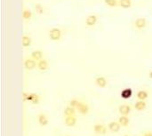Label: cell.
<instances>
[{
  "mask_svg": "<svg viewBox=\"0 0 152 136\" xmlns=\"http://www.w3.org/2000/svg\"><path fill=\"white\" fill-rule=\"evenodd\" d=\"M133 5L132 0H119V6L123 9H129Z\"/></svg>",
  "mask_w": 152,
  "mask_h": 136,
  "instance_id": "44dd1931",
  "label": "cell"
},
{
  "mask_svg": "<svg viewBox=\"0 0 152 136\" xmlns=\"http://www.w3.org/2000/svg\"><path fill=\"white\" fill-rule=\"evenodd\" d=\"M108 130V127L103 124H95L93 126V132L97 135H105Z\"/></svg>",
  "mask_w": 152,
  "mask_h": 136,
  "instance_id": "277c9868",
  "label": "cell"
},
{
  "mask_svg": "<svg viewBox=\"0 0 152 136\" xmlns=\"http://www.w3.org/2000/svg\"><path fill=\"white\" fill-rule=\"evenodd\" d=\"M136 97L138 100H141V101H145L149 98V93L145 90H140L138 91L136 93Z\"/></svg>",
  "mask_w": 152,
  "mask_h": 136,
  "instance_id": "e0dca14e",
  "label": "cell"
},
{
  "mask_svg": "<svg viewBox=\"0 0 152 136\" xmlns=\"http://www.w3.org/2000/svg\"><path fill=\"white\" fill-rule=\"evenodd\" d=\"M141 136H144V135H141Z\"/></svg>",
  "mask_w": 152,
  "mask_h": 136,
  "instance_id": "f546056e",
  "label": "cell"
},
{
  "mask_svg": "<svg viewBox=\"0 0 152 136\" xmlns=\"http://www.w3.org/2000/svg\"><path fill=\"white\" fill-rule=\"evenodd\" d=\"M37 62L32 58H27L24 61V68L27 70H32L37 68Z\"/></svg>",
  "mask_w": 152,
  "mask_h": 136,
  "instance_id": "52a82bcc",
  "label": "cell"
},
{
  "mask_svg": "<svg viewBox=\"0 0 152 136\" xmlns=\"http://www.w3.org/2000/svg\"><path fill=\"white\" fill-rule=\"evenodd\" d=\"M124 136H130V135H128V134H126V135H124Z\"/></svg>",
  "mask_w": 152,
  "mask_h": 136,
  "instance_id": "83f0119b",
  "label": "cell"
},
{
  "mask_svg": "<svg viewBox=\"0 0 152 136\" xmlns=\"http://www.w3.org/2000/svg\"><path fill=\"white\" fill-rule=\"evenodd\" d=\"M121 125L119 124L118 121H111L109 122L108 124V129L109 132L111 133H117L120 131V128H121Z\"/></svg>",
  "mask_w": 152,
  "mask_h": 136,
  "instance_id": "9c48e42d",
  "label": "cell"
},
{
  "mask_svg": "<svg viewBox=\"0 0 152 136\" xmlns=\"http://www.w3.org/2000/svg\"><path fill=\"white\" fill-rule=\"evenodd\" d=\"M77 110L81 115H87L90 112V107L88 104L80 101V103L77 107Z\"/></svg>",
  "mask_w": 152,
  "mask_h": 136,
  "instance_id": "8992f818",
  "label": "cell"
},
{
  "mask_svg": "<svg viewBox=\"0 0 152 136\" xmlns=\"http://www.w3.org/2000/svg\"><path fill=\"white\" fill-rule=\"evenodd\" d=\"M37 122H38V125L42 127H45L46 126H48L49 124V118L48 116L45 113H40L37 116Z\"/></svg>",
  "mask_w": 152,
  "mask_h": 136,
  "instance_id": "ba28073f",
  "label": "cell"
},
{
  "mask_svg": "<svg viewBox=\"0 0 152 136\" xmlns=\"http://www.w3.org/2000/svg\"><path fill=\"white\" fill-rule=\"evenodd\" d=\"M43 52L40 50H35L31 52V58L34 59L37 61H39L40 60L43 59Z\"/></svg>",
  "mask_w": 152,
  "mask_h": 136,
  "instance_id": "ac0fdd59",
  "label": "cell"
},
{
  "mask_svg": "<svg viewBox=\"0 0 152 136\" xmlns=\"http://www.w3.org/2000/svg\"><path fill=\"white\" fill-rule=\"evenodd\" d=\"M146 108H147V102L145 101L139 100L134 104V108L137 111H142V110H146Z\"/></svg>",
  "mask_w": 152,
  "mask_h": 136,
  "instance_id": "5bb4252c",
  "label": "cell"
},
{
  "mask_svg": "<svg viewBox=\"0 0 152 136\" xmlns=\"http://www.w3.org/2000/svg\"><path fill=\"white\" fill-rule=\"evenodd\" d=\"M61 36H62V32H61V30L59 28H53L49 31V38L52 41H54V42L59 41L61 38Z\"/></svg>",
  "mask_w": 152,
  "mask_h": 136,
  "instance_id": "7a4b0ae2",
  "label": "cell"
},
{
  "mask_svg": "<svg viewBox=\"0 0 152 136\" xmlns=\"http://www.w3.org/2000/svg\"><path fill=\"white\" fill-rule=\"evenodd\" d=\"M22 97L25 101H30L32 104H38L40 101L39 95L34 93H24Z\"/></svg>",
  "mask_w": 152,
  "mask_h": 136,
  "instance_id": "6da1fadb",
  "label": "cell"
},
{
  "mask_svg": "<svg viewBox=\"0 0 152 136\" xmlns=\"http://www.w3.org/2000/svg\"><path fill=\"white\" fill-rule=\"evenodd\" d=\"M148 26V21L146 18L144 17H139V18H137L134 21V27H135V29L137 30H144L146 27Z\"/></svg>",
  "mask_w": 152,
  "mask_h": 136,
  "instance_id": "3957f363",
  "label": "cell"
},
{
  "mask_svg": "<svg viewBox=\"0 0 152 136\" xmlns=\"http://www.w3.org/2000/svg\"><path fill=\"white\" fill-rule=\"evenodd\" d=\"M77 108H74V107H71L70 105H68L66 108H65V110H64V115L65 117H68V116H73L76 114L77 112Z\"/></svg>",
  "mask_w": 152,
  "mask_h": 136,
  "instance_id": "ffe728a7",
  "label": "cell"
},
{
  "mask_svg": "<svg viewBox=\"0 0 152 136\" xmlns=\"http://www.w3.org/2000/svg\"><path fill=\"white\" fill-rule=\"evenodd\" d=\"M31 43H32V39L30 36H27V35H24L22 37H21V45L24 48H27L31 46Z\"/></svg>",
  "mask_w": 152,
  "mask_h": 136,
  "instance_id": "2e32d148",
  "label": "cell"
},
{
  "mask_svg": "<svg viewBox=\"0 0 152 136\" xmlns=\"http://www.w3.org/2000/svg\"><path fill=\"white\" fill-rule=\"evenodd\" d=\"M64 123H65V126H68V127H74V126H77V117L75 115H73V116H68L64 119Z\"/></svg>",
  "mask_w": 152,
  "mask_h": 136,
  "instance_id": "5b68a950",
  "label": "cell"
},
{
  "mask_svg": "<svg viewBox=\"0 0 152 136\" xmlns=\"http://www.w3.org/2000/svg\"><path fill=\"white\" fill-rule=\"evenodd\" d=\"M65 136H71V135H65Z\"/></svg>",
  "mask_w": 152,
  "mask_h": 136,
  "instance_id": "f1b7e54d",
  "label": "cell"
},
{
  "mask_svg": "<svg viewBox=\"0 0 152 136\" xmlns=\"http://www.w3.org/2000/svg\"><path fill=\"white\" fill-rule=\"evenodd\" d=\"M117 121L119 122V124L121 125L122 127H127L130 125V118L127 116L121 115V117H118Z\"/></svg>",
  "mask_w": 152,
  "mask_h": 136,
  "instance_id": "9a60e30c",
  "label": "cell"
},
{
  "mask_svg": "<svg viewBox=\"0 0 152 136\" xmlns=\"http://www.w3.org/2000/svg\"><path fill=\"white\" fill-rule=\"evenodd\" d=\"M132 111V107L127 104H123L118 107V112L120 115L123 116H128Z\"/></svg>",
  "mask_w": 152,
  "mask_h": 136,
  "instance_id": "8fae6325",
  "label": "cell"
},
{
  "mask_svg": "<svg viewBox=\"0 0 152 136\" xmlns=\"http://www.w3.org/2000/svg\"><path fill=\"white\" fill-rule=\"evenodd\" d=\"M144 136H152V132H147L143 134Z\"/></svg>",
  "mask_w": 152,
  "mask_h": 136,
  "instance_id": "484cf974",
  "label": "cell"
},
{
  "mask_svg": "<svg viewBox=\"0 0 152 136\" xmlns=\"http://www.w3.org/2000/svg\"><path fill=\"white\" fill-rule=\"evenodd\" d=\"M104 4L108 7H116L119 6V0H103Z\"/></svg>",
  "mask_w": 152,
  "mask_h": 136,
  "instance_id": "603a6c76",
  "label": "cell"
},
{
  "mask_svg": "<svg viewBox=\"0 0 152 136\" xmlns=\"http://www.w3.org/2000/svg\"><path fill=\"white\" fill-rule=\"evenodd\" d=\"M98 21V17L97 15L95 14H90L86 17V25L87 27H89V28H92V27L95 26L96 23H97Z\"/></svg>",
  "mask_w": 152,
  "mask_h": 136,
  "instance_id": "30bf717a",
  "label": "cell"
},
{
  "mask_svg": "<svg viewBox=\"0 0 152 136\" xmlns=\"http://www.w3.org/2000/svg\"><path fill=\"white\" fill-rule=\"evenodd\" d=\"M32 12L30 10V9H27L25 8L23 11H22V18L25 20V21H30L32 19Z\"/></svg>",
  "mask_w": 152,
  "mask_h": 136,
  "instance_id": "7402d4cb",
  "label": "cell"
},
{
  "mask_svg": "<svg viewBox=\"0 0 152 136\" xmlns=\"http://www.w3.org/2000/svg\"><path fill=\"white\" fill-rule=\"evenodd\" d=\"M80 103V101H78L77 99H72L70 100V101H68V105L71 106V107H74L77 108V107L78 106V104Z\"/></svg>",
  "mask_w": 152,
  "mask_h": 136,
  "instance_id": "cb8c5ba5",
  "label": "cell"
},
{
  "mask_svg": "<svg viewBox=\"0 0 152 136\" xmlns=\"http://www.w3.org/2000/svg\"><path fill=\"white\" fill-rule=\"evenodd\" d=\"M37 68L41 71H46L49 69V63H48L47 61L42 59V60H40L39 61H37Z\"/></svg>",
  "mask_w": 152,
  "mask_h": 136,
  "instance_id": "4fadbf2b",
  "label": "cell"
},
{
  "mask_svg": "<svg viewBox=\"0 0 152 136\" xmlns=\"http://www.w3.org/2000/svg\"><path fill=\"white\" fill-rule=\"evenodd\" d=\"M133 96V90L131 88H126L121 92V97L125 100L130 99Z\"/></svg>",
  "mask_w": 152,
  "mask_h": 136,
  "instance_id": "d6986e66",
  "label": "cell"
},
{
  "mask_svg": "<svg viewBox=\"0 0 152 136\" xmlns=\"http://www.w3.org/2000/svg\"><path fill=\"white\" fill-rule=\"evenodd\" d=\"M149 77L150 79H152V70L149 73Z\"/></svg>",
  "mask_w": 152,
  "mask_h": 136,
  "instance_id": "4316f807",
  "label": "cell"
},
{
  "mask_svg": "<svg viewBox=\"0 0 152 136\" xmlns=\"http://www.w3.org/2000/svg\"><path fill=\"white\" fill-rule=\"evenodd\" d=\"M94 82H95V85L97 86L98 87L100 88H105L108 85V80L105 77H102V76H100V77H97L95 79H94Z\"/></svg>",
  "mask_w": 152,
  "mask_h": 136,
  "instance_id": "7c38bea8",
  "label": "cell"
},
{
  "mask_svg": "<svg viewBox=\"0 0 152 136\" xmlns=\"http://www.w3.org/2000/svg\"><path fill=\"white\" fill-rule=\"evenodd\" d=\"M35 8H36V11L39 13V14H42V13H44V8L43 6H41L40 4H37L35 6Z\"/></svg>",
  "mask_w": 152,
  "mask_h": 136,
  "instance_id": "d4e9b609",
  "label": "cell"
}]
</instances>
